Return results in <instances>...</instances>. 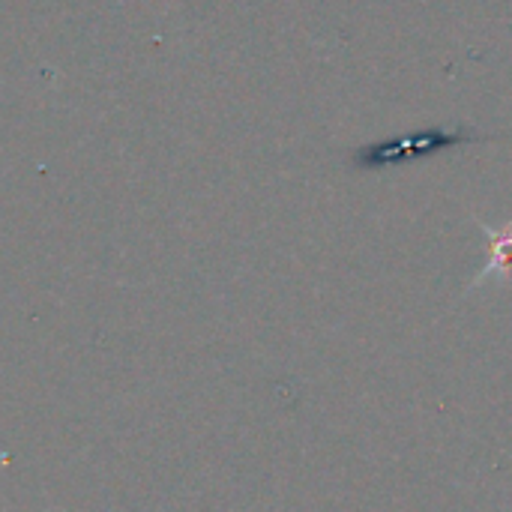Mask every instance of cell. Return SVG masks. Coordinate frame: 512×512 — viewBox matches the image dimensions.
Returning a JSON list of instances; mask_svg holds the SVG:
<instances>
[{
    "instance_id": "cell-1",
    "label": "cell",
    "mask_w": 512,
    "mask_h": 512,
    "mask_svg": "<svg viewBox=\"0 0 512 512\" xmlns=\"http://www.w3.org/2000/svg\"><path fill=\"white\" fill-rule=\"evenodd\" d=\"M477 141H483V138L462 126H456V129L426 126V129H411V132H402L393 138L363 144L354 150L351 162L360 171H384V168L420 162V159H429V156H438V153H447V150H456L465 144H477Z\"/></svg>"
},
{
    "instance_id": "cell-2",
    "label": "cell",
    "mask_w": 512,
    "mask_h": 512,
    "mask_svg": "<svg viewBox=\"0 0 512 512\" xmlns=\"http://www.w3.org/2000/svg\"><path fill=\"white\" fill-rule=\"evenodd\" d=\"M483 234L489 240V264L477 282H486L489 276H507L512 270V225L504 231H492L489 225H483Z\"/></svg>"
}]
</instances>
